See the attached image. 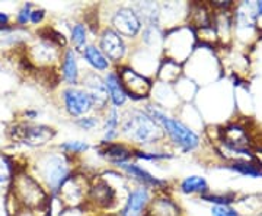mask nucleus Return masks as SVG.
<instances>
[{
	"label": "nucleus",
	"instance_id": "obj_14",
	"mask_svg": "<svg viewBox=\"0 0 262 216\" xmlns=\"http://www.w3.org/2000/svg\"><path fill=\"white\" fill-rule=\"evenodd\" d=\"M61 75L69 86H77L80 82L77 51L73 48H67L61 56Z\"/></svg>",
	"mask_w": 262,
	"mask_h": 216
},
{
	"label": "nucleus",
	"instance_id": "obj_11",
	"mask_svg": "<svg viewBox=\"0 0 262 216\" xmlns=\"http://www.w3.org/2000/svg\"><path fill=\"white\" fill-rule=\"evenodd\" d=\"M18 141L24 142L28 146H42L54 138V129L48 126H22L20 130H18Z\"/></svg>",
	"mask_w": 262,
	"mask_h": 216
},
{
	"label": "nucleus",
	"instance_id": "obj_25",
	"mask_svg": "<svg viewBox=\"0 0 262 216\" xmlns=\"http://www.w3.org/2000/svg\"><path fill=\"white\" fill-rule=\"evenodd\" d=\"M139 12H141L140 15H139V18L144 19V21H147L150 25H153L155 27V22L158 21L159 18V10H158V6L155 5V3H140V5H137L136 6Z\"/></svg>",
	"mask_w": 262,
	"mask_h": 216
},
{
	"label": "nucleus",
	"instance_id": "obj_20",
	"mask_svg": "<svg viewBox=\"0 0 262 216\" xmlns=\"http://www.w3.org/2000/svg\"><path fill=\"white\" fill-rule=\"evenodd\" d=\"M120 114L117 111V108L113 107L110 110H106L105 115V122H103V141L102 143H111V142L118 136L120 133Z\"/></svg>",
	"mask_w": 262,
	"mask_h": 216
},
{
	"label": "nucleus",
	"instance_id": "obj_15",
	"mask_svg": "<svg viewBox=\"0 0 262 216\" xmlns=\"http://www.w3.org/2000/svg\"><path fill=\"white\" fill-rule=\"evenodd\" d=\"M89 199L99 207H111L115 203V190L106 181L99 180L96 184L89 186Z\"/></svg>",
	"mask_w": 262,
	"mask_h": 216
},
{
	"label": "nucleus",
	"instance_id": "obj_7",
	"mask_svg": "<svg viewBox=\"0 0 262 216\" xmlns=\"http://www.w3.org/2000/svg\"><path fill=\"white\" fill-rule=\"evenodd\" d=\"M82 88L89 95L92 105H94V110H98V111L108 110L110 95H108V89H106L105 82L101 76H98L95 72H88L82 77Z\"/></svg>",
	"mask_w": 262,
	"mask_h": 216
},
{
	"label": "nucleus",
	"instance_id": "obj_8",
	"mask_svg": "<svg viewBox=\"0 0 262 216\" xmlns=\"http://www.w3.org/2000/svg\"><path fill=\"white\" fill-rule=\"evenodd\" d=\"M111 24L114 31L125 38H136L141 29L140 18L131 8H120L115 10Z\"/></svg>",
	"mask_w": 262,
	"mask_h": 216
},
{
	"label": "nucleus",
	"instance_id": "obj_24",
	"mask_svg": "<svg viewBox=\"0 0 262 216\" xmlns=\"http://www.w3.org/2000/svg\"><path fill=\"white\" fill-rule=\"evenodd\" d=\"M86 35H88V29L84 24L77 22L72 28V43L75 46L76 51H83L86 47Z\"/></svg>",
	"mask_w": 262,
	"mask_h": 216
},
{
	"label": "nucleus",
	"instance_id": "obj_3",
	"mask_svg": "<svg viewBox=\"0 0 262 216\" xmlns=\"http://www.w3.org/2000/svg\"><path fill=\"white\" fill-rule=\"evenodd\" d=\"M146 113L149 114L155 122L159 123L165 134H168L170 142L175 146H178L179 149L184 152H191L198 148L200 138L195 132H192L188 127L187 124H184L178 119L169 117L155 105H146Z\"/></svg>",
	"mask_w": 262,
	"mask_h": 216
},
{
	"label": "nucleus",
	"instance_id": "obj_2",
	"mask_svg": "<svg viewBox=\"0 0 262 216\" xmlns=\"http://www.w3.org/2000/svg\"><path fill=\"white\" fill-rule=\"evenodd\" d=\"M37 171L48 191L57 196L67 180L72 177V161L67 153L48 152L37 162Z\"/></svg>",
	"mask_w": 262,
	"mask_h": 216
},
{
	"label": "nucleus",
	"instance_id": "obj_13",
	"mask_svg": "<svg viewBox=\"0 0 262 216\" xmlns=\"http://www.w3.org/2000/svg\"><path fill=\"white\" fill-rule=\"evenodd\" d=\"M99 153L108 162H111L114 165H121L127 164L134 156V150L128 148L124 143L118 142H111V143H102V146L99 148Z\"/></svg>",
	"mask_w": 262,
	"mask_h": 216
},
{
	"label": "nucleus",
	"instance_id": "obj_28",
	"mask_svg": "<svg viewBox=\"0 0 262 216\" xmlns=\"http://www.w3.org/2000/svg\"><path fill=\"white\" fill-rule=\"evenodd\" d=\"M134 156L139 160L146 161H160L172 158V155H169V153H155V152H143V150H134Z\"/></svg>",
	"mask_w": 262,
	"mask_h": 216
},
{
	"label": "nucleus",
	"instance_id": "obj_35",
	"mask_svg": "<svg viewBox=\"0 0 262 216\" xmlns=\"http://www.w3.org/2000/svg\"><path fill=\"white\" fill-rule=\"evenodd\" d=\"M37 115H38L37 111H27V113H25V117H27V119H29V120H34V119H37Z\"/></svg>",
	"mask_w": 262,
	"mask_h": 216
},
{
	"label": "nucleus",
	"instance_id": "obj_26",
	"mask_svg": "<svg viewBox=\"0 0 262 216\" xmlns=\"http://www.w3.org/2000/svg\"><path fill=\"white\" fill-rule=\"evenodd\" d=\"M60 149L67 155H79V153H83L89 149V145L82 141H69L60 145Z\"/></svg>",
	"mask_w": 262,
	"mask_h": 216
},
{
	"label": "nucleus",
	"instance_id": "obj_32",
	"mask_svg": "<svg viewBox=\"0 0 262 216\" xmlns=\"http://www.w3.org/2000/svg\"><path fill=\"white\" fill-rule=\"evenodd\" d=\"M46 18V10L44 9H32L31 12V19H29V22L31 24H34V25H38V24H41L42 21Z\"/></svg>",
	"mask_w": 262,
	"mask_h": 216
},
{
	"label": "nucleus",
	"instance_id": "obj_10",
	"mask_svg": "<svg viewBox=\"0 0 262 216\" xmlns=\"http://www.w3.org/2000/svg\"><path fill=\"white\" fill-rule=\"evenodd\" d=\"M150 205V191L149 187L139 186L137 188L131 190L125 206L122 207L121 216H141L146 213Z\"/></svg>",
	"mask_w": 262,
	"mask_h": 216
},
{
	"label": "nucleus",
	"instance_id": "obj_27",
	"mask_svg": "<svg viewBox=\"0 0 262 216\" xmlns=\"http://www.w3.org/2000/svg\"><path fill=\"white\" fill-rule=\"evenodd\" d=\"M201 199L204 202H210V203H214V206H223V205H230L232 202H234L233 196H223V194H210L206 193L203 194Z\"/></svg>",
	"mask_w": 262,
	"mask_h": 216
},
{
	"label": "nucleus",
	"instance_id": "obj_1",
	"mask_svg": "<svg viewBox=\"0 0 262 216\" xmlns=\"http://www.w3.org/2000/svg\"><path fill=\"white\" fill-rule=\"evenodd\" d=\"M121 133L133 143L151 145L162 141L165 132L158 122H155L149 114L143 110H130L122 117Z\"/></svg>",
	"mask_w": 262,
	"mask_h": 216
},
{
	"label": "nucleus",
	"instance_id": "obj_19",
	"mask_svg": "<svg viewBox=\"0 0 262 216\" xmlns=\"http://www.w3.org/2000/svg\"><path fill=\"white\" fill-rule=\"evenodd\" d=\"M82 54H83V58L86 60V63L91 65V67H94L95 70H98V72L110 70L111 62L105 57V54L101 51L99 47H96L94 44H89V46L84 47Z\"/></svg>",
	"mask_w": 262,
	"mask_h": 216
},
{
	"label": "nucleus",
	"instance_id": "obj_16",
	"mask_svg": "<svg viewBox=\"0 0 262 216\" xmlns=\"http://www.w3.org/2000/svg\"><path fill=\"white\" fill-rule=\"evenodd\" d=\"M103 82H105V86L108 89V95H110V101L113 103V105L115 108L118 107H122L124 104L127 103V94L122 88L121 81L117 75V72H108L105 77H103Z\"/></svg>",
	"mask_w": 262,
	"mask_h": 216
},
{
	"label": "nucleus",
	"instance_id": "obj_23",
	"mask_svg": "<svg viewBox=\"0 0 262 216\" xmlns=\"http://www.w3.org/2000/svg\"><path fill=\"white\" fill-rule=\"evenodd\" d=\"M15 177V168L10 160L5 155H0V188L6 187Z\"/></svg>",
	"mask_w": 262,
	"mask_h": 216
},
{
	"label": "nucleus",
	"instance_id": "obj_34",
	"mask_svg": "<svg viewBox=\"0 0 262 216\" xmlns=\"http://www.w3.org/2000/svg\"><path fill=\"white\" fill-rule=\"evenodd\" d=\"M255 16H256V18H259V16H262V2H258V3H256V10H255Z\"/></svg>",
	"mask_w": 262,
	"mask_h": 216
},
{
	"label": "nucleus",
	"instance_id": "obj_30",
	"mask_svg": "<svg viewBox=\"0 0 262 216\" xmlns=\"http://www.w3.org/2000/svg\"><path fill=\"white\" fill-rule=\"evenodd\" d=\"M31 12H32V5L31 3H25L22 6V9L19 10L18 16H16V22L19 25H27L31 19Z\"/></svg>",
	"mask_w": 262,
	"mask_h": 216
},
{
	"label": "nucleus",
	"instance_id": "obj_33",
	"mask_svg": "<svg viewBox=\"0 0 262 216\" xmlns=\"http://www.w3.org/2000/svg\"><path fill=\"white\" fill-rule=\"evenodd\" d=\"M9 15L8 13H3V12H0V27H6L8 24H9Z\"/></svg>",
	"mask_w": 262,
	"mask_h": 216
},
{
	"label": "nucleus",
	"instance_id": "obj_22",
	"mask_svg": "<svg viewBox=\"0 0 262 216\" xmlns=\"http://www.w3.org/2000/svg\"><path fill=\"white\" fill-rule=\"evenodd\" d=\"M188 21H191V24L194 27H198V28H210L211 15H210V12L207 10L204 5H192L191 9H189Z\"/></svg>",
	"mask_w": 262,
	"mask_h": 216
},
{
	"label": "nucleus",
	"instance_id": "obj_9",
	"mask_svg": "<svg viewBox=\"0 0 262 216\" xmlns=\"http://www.w3.org/2000/svg\"><path fill=\"white\" fill-rule=\"evenodd\" d=\"M99 48L105 57L114 63H120L127 54V46L124 43V38L117 34L113 28H105L101 32Z\"/></svg>",
	"mask_w": 262,
	"mask_h": 216
},
{
	"label": "nucleus",
	"instance_id": "obj_21",
	"mask_svg": "<svg viewBox=\"0 0 262 216\" xmlns=\"http://www.w3.org/2000/svg\"><path fill=\"white\" fill-rule=\"evenodd\" d=\"M179 190L184 194H206L208 193V184H207L206 179L200 177V175H191L181 181L179 184Z\"/></svg>",
	"mask_w": 262,
	"mask_h": 216
},
{
	"label": "nucleus",
	"instance_id": "obj_18",
	"mask_svg": "<svg viewBox=\"0 0 262 216\" xmlns=\"http://www.w3.org/2000/svg\"><path fill=\"white\" fill-rule=\"evenodd\" d=\"M144 216H181V210L172 199L159 198L150 200L149 209Z\"/></svg>",
	"mask_w": 262,
	"mask_h": 216
},
{
	"label": "nucleus",
	"instance_id": "obj_17",
	"mask_svg": "<svg viewBox=\"0 0 262 216\" xmlns=\"http://www.w3.org/2000/svg\"><path fill=\"white\" fill-rule=\"evenodd\" d=\"M66 203H69L72 207L77 206V203L82 202V199L84 198L86 194V190L83 188V184L82 181L77 179V177H70V179L66 181L63 184V187L58 193Z\"/></svg>",
	"mask_w": 262,
	"mask_h": 216
},
{
	"label": "nucleus",
	"instance_id": "obj_12",
	"mask_svg": "<svg viewBox=\"0 0 262 216\" xmlns=\"http://www.w3.org/2000/svg\"><path fill=\"white\" fill-rule=\"evenodd\" d=\"M118 168L122 169L128 177H131L133 180H136V181H139L140 186H144V187L163 188L165 186H168V181H166V180H160L158 179V177H155V175H151L149 171L141 168L140 165H137V164L127 162V164L118 165Z\"/></svg>",
	"mask_w": 262,
	"mask_h": 216
},
{
	"label": "nucleus",
	"instance_id": "obj_6",
	"mask_svg": "<svg viewBox=\"0 0 262 216\" xmlns=\"http://www.w3.org/2000/svg\"><path fill=\"white\" fill-rule=\"evenodd\" d=\"M61 100L64 104L66 111L72 117H75L76 120L86 117L94 110L92 101L83 88H77V86L66 88L61 92Z\"/></svg>",
	"mask_w": 262,
	"mask_h": 216
},
{
	"label": "nucleus",
	"instance_id": "obj_31",
	"mask_svg": "<svg viewBox=\"0 0 262 216\" xmlns=\"http://www.w3.org/2000/svg\"><path fill=\"white\" fill-rule=\"evenodd\" d=\"M98 119L96 117H82V119H77L76 120V124L79 126V127H82L83 130H92L95 129L96 126H98Z\"/></svg>",
	"mask_w": 262,
	"mask_h": 216
},
{
	"label": "nucleus",
	"instance_id": "obj_4",
	"mask_svg": "<svg viewBox=\"0 0 262 216\" xmlns=\"http://www.w3.org/2000/svg\"><path fill=\"white\" fill-rule=\"evenodd\" d=\"M12 183H13V199L20 205L29 209H39L47 203V191L32 175L27 172L15 174Z\"/></svg>",
	"mask_w": 262,
	"mask_h": 216
},
{
	"label": "nucleus",
	"instance_id": "obj_29",
	"mask_svg": "<svg viewBox=\"0 0 262 216\" xmlns=\"http://www.w3.org/2000/svg\"><path fill=\"white\" fill-rule=\"evenodd\" d=\"M211 216H239V212L229 205H223V206H213Z\"/></svg>",
	"mask_w": 262,
	"mask_h": 216
},
{
	"label": "nucleus",
	"instance_id": "obj_5",
	"mask_svg": "<svg viewBox=\"0 0 262 216\" xmlns=\"http://www.w3.org/2000/svg\"><path fill=\"white\" fill-rule=\"evenodd\" d=\"M115 72L121 81L122 88H124L127 96H130L136 101H140V100H144L149 96L150 91H151V81L147 79L146 76L131 69L130 66H120Z\"/></svg>",
	"mask_w": 262,
	"mask_h": 216
}]
</instances>
